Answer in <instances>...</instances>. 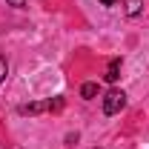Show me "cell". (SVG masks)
<instances>
[{"label": "cell", "mask_w": 149, "mask_h": 149, "mask_svg": "<svg viewBox=\"0 0 149 149\" xmlns=\"http://www.w3.org/2000/svg\"><path fill=\"white\" fill-rule=\"evenodd\" d=\"M118 77H120V60H112L109 69H106V80H109V83H115Z\"/></svg>", "instance_id": "cell-3"}, {"label": "cell", "mask_w": 149, "mask_h": 149, "mask_svg": "<svg viewBox=\"0 0 149 149\" xmlns=\"http://www.w3.org/2000/svg\"><path fill=\"white\" fill-rule=\"evenodd\" d=\"M123 106H126V95L120 89H109L103 95V115H118Z\"/></svg>", "instance_id": "cell-1"}, {"label": "cell", "mask_w": 149, "mask_h": 149, "mask_svg": "<svg viewBox=\"0 0 149 149\" xmlns=\"http://www.w3.org/2000/svg\"><path fill=\"white\" fill-rule=\"evenodd\" d=\"M80 97H86V100L97 97V83H83L80 86Z\"/></svg>", "instance_id": "cell-4"}, {"label": "cell", "mask_w": 149, "mask_h": 149, "mask_svg": "<svg viewBox=\"0 0 149 149\" xmlns=\"http://www.w3.org/2000/svg\"><path fill=\"white\" fill-rule=\"evenodd\" d=\"M6 74H9V60H6V55L0 52V83L6 80Z\"/></svg>", "instance_id": "cell-5"}, {"label": "cell", "mask_w": 149, "mask_h": 149, "mask_svg": "<svg viewBox=\"0 0 149 149\" xmlns=\"http://www.w3.org/2000/svg\"><path fill=\"white\" fill-rule=\"evenodd\" d=\"M120 6H123V15L126 17H138L143 12V0H123Z\"/></svg>", "instance_id": "cell-2"}, {"label": "cell", "mask_w": 149, "mask_h": 149, "mask_svg": "<svg viewBox=\"0 0 149 149\" xmlns=\"http://www.w3.org/2000/svg\"><path fill=\"white\" fill-rule=\"evenodd\" d=\"M100 3H103V6H115L118 0H100Z\"/></svg>", "instance_id": "cell-7"}, {"label": "cell", "mask_w": 149, "mask_h": 149, "mask_svg": "<svg viewBox=\"0 0 149 149\" xmlns=\"http://www.w3.org/2000/svg\"><path fill=\"white\" fill-rule=\"evenodd\" d=\"M23 3H26V0H9V6H17V9L23 6Z\"/></svg>", "instance_id": "cell-6"}]
</instances>
